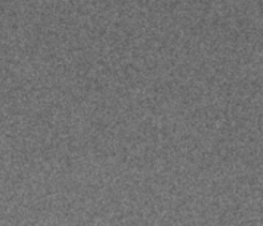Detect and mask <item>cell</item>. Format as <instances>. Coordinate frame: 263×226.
<instances>
[]
</instances>
